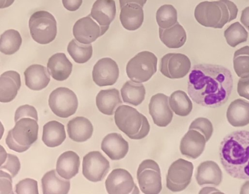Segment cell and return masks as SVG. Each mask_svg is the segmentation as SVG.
<instances>
[{"instance_id":"obj_47","label":"cell","mask_w":249,"mask_h":194,"mask_svg":"<svg viewBox=\"0 0 249 194\" xmlns=\"http://www.w3.org/2000/svg\"><path fill=\"white\" fill-rule=\"evenodd\" d=\"M240 21L249 31V6L242 11Z\"/></svg>"},{"instance_id":"obj_19","label":"cell","mask_w":249,"mask_h":194,"mask_svg":"<svg viewBox=\"0 0 249 194\" xmlns=\"http://www.w3.org/2000/svg\"><path fill=\"white\" fill-rule=\"evenodd\" d=\"M196 180L199 186H219L223 180V173L219 165L212 161H204L197 167Z\"/></svg>"},{"instance_id":"obj_14","label":"cell","mask_w":249,"mask_h":194,"mask_svg":"<svg viewBox=\"0 0 249 194\" xmlns=\"http://www.w3.org/2000/svg\"><path fill=\"white\" fill-rule=\"evenodd\" d=\"M119 77L118 64L110 58H104L95 64L92 77L94 82L100 87L112 86Z\"/></svg>"},{"instance_id":"obj_33","label":"cell","mask_w":249,"mask_h":194,"mask_svg":"<svg viewBox=\"0 0 249 194\" xmlns=\"http://www.w3.org/2000/svg\"><path fill=\"white\" fill-rule=\"evenodd\" d=\"M169 103L173 112L179 116H187L193 110L192 101L183 91L174 92L169 97Z\"/></svg>"},{"instance_id":"obj_32","label":"cell","mask_w":249,"mask_h":194,"mask_svg":"<svg viewBox=\"0 0 249 194\" xmlns=\"http://www.w3.org/2000/svg\"><path fill=\"white\" fill-rule=\"evenodd\" d=\"M145 88L142 83L127 81L121 89L122 99L124 103L138 106L144 100Z\"/></svg>"},{"instance_id":"obj_4","label":"cell","mask_w":249,"mask_h":194,"mask_svg":"<svg viewBox=\"0 0 249 194\" xmlns=\"http://www.w3.org/2000/svg\"><path fill=\"white\" fill-rule=\"evenodd\" d=\"M114 119L119 130L132 139L139 140L144 138L151 129L145 116L129 105L118 107L115 112Z\"/></svg>"},{"instance_id":"obj_52","label":"cell","mask_w":249,"mask_h":194,"mask_svg":"<svg viewBox=\"0 0 249 194\" xmlns=\"http://www.w3.org/2000/svg\"><path fill=\"white\" fill-rule=\"evenodd\" d=\"M8 155L5 149L1 145V165L6 161L7 157H8Z\"/></svg>"},{"instance_id":"obj_36","label":"cell","mask_w":249,"mask_h":194,"mask_svg":"<svg viewBox=\"0 0 249 194\" xmlns=\"http://www.w3.org/2000/svg\"><path fill=\"white\" fill-rule=\"evenodd\" d=\"M224 35L228 45L231 47L246 42L249 36L247 30L239 22H234L228 27Z\"/></svg>"},{"instance_id":"obj_40","label":"cell","mask_w":249,"mask_h":194,"mask_svg":"<svg viewBox=\"0 0 249 194\" xmlns=\"http://www.w3.org/2000/svg\"><path fill=\"white\" fill-rule=\"evenodd\" d=\"M17 194H38V186L36 180L26 178L20 180L16 186Z\"/></svg>"},{"instance_id":"obj_18","label":"cell","mask_w":249,"mask_h":194,"mask_svg":"<svg viewBox=\"0 0 249 194\" xmlns=\"http://www.w3.org/2000/svg\"><path fill=\"white\" fill-rule=\"evenodd\" d=\"M101 149L111 159L118 161L127 155L129 144L121 134L112 133L102 140Z\"/></svg>"},{"instance_id":"obj_10","label":"cell","mask_w":249,"mask_h":194,"mask_svg":"<svg viewBox=\"0 0 249 194\" xmlns=\"http://www.w3.org/2000/svg\"><path fill=\"white\" fill-rule=\"evenodd\" d=\"M191 67V60L185 54L168 53L160 61V70L163 76L169 79H178L189 74Z\"/></svg>"},{"instance_id":"obj_44","label":"cell","mask_w":249,"mask_h":194,"mask_svg":"<svg viewBox=\"0 0 249 194\" xmlns=\"http://www.w3.org/2000/svg\"><path fill=\"white\" fill-rule=\"evenodd\" d=\"M6 144L10 149L18 153L25 152L30 148V146H22L16 142L13 137L12 130L9 132L8 135L7 136Z\"/></svg>"},{"instance_id":"obj_46","label":"cell","mask_w":249,"mask_h":194,"mask_svg":"<svg viewBox=\"0 0 249 194\" xmlns=\"http://www.w3.org/2000/svg\"><path fill=\"white\" fill-rule=\"evenodd\" d=\"M64 8L71 12L77 11L83 4V0H62Z\"/></svg>"},{"instance_id":"obj_13","label":"cell","mask_w":249,"mask_h":194,"mask_svg":"<svg viewBox=\"0 0 249 194\" xmlns=\"http://www.w3.org/2000/svg\"><path fill=\"white\" fill-rule=\"evenodd\" d=\"M105 186L109 194L140 193L131 174L124 169L112 170L106 180Z\"/></svg>"},{"instance_id":"obj_27","label":"cell","mask_w":249,"mask_h":194,"mask_svg":"<svg viewBox=\"0 0 249 194\" xmlns=\"http://www.w3.org/2000/svg\"><path fill=\"white\" fill-rule=\"evenodd\" d=\"M93 126L88 118L77 117L68 122L67 132L69 137L77 142L87 141L91 137Z\"/></svg>"},{"instance_id":"obj_11","label":"cell","mask_w":249,"mask_h":194,"mask_svg":"<svg viewBox=\"0 0 249 194\" xmlns=\"http://www.w3.org/2000/svg\"><path fill=\"white\" fill-rule=\"evenodd\" d=\"M110 170V162L98 151L90 152L83 158V174L92 182L102 181Z\"/></svg>"},{"instance_id":"obj_49","label":"cell","mask_w":249,"mask_h":194,"mask_svg":"<svg viewBox=\"0 0 249 194\" xmlns=\"http://www.w3.org/2000/svg\"><path fill=\"white\" fill-rule=\"evenodd\" d=\"M215 193H221L222 192H220V191L219 190H217L212 187H204V188L201 190L199 192V194H212Z\"/></svg>"},{"instance_id":"obj_51","label":"cell","mask_w":249,"mask_h":194,"mask_svg":"<svg viewBox=\"0 0 249 194\" xmlns=\"http://www.w3.org/2000/svg\"><path fill=\"white\" fill-rule=\"evenodd\" d=\"M241 194H249V180L244 183L243 186L241 187Z\"/></svg>"},{"instance_id":"obj_2","label":"cell","mask_w":249,"mask_h":194,"mask_svg":"<svg viewBox=\"0 0 249 194\" xmlns=\"http://www.w3.org/2000/svg\"><path fill=\"white\" fill-rule=\"evenodd\" d=\"M221 164L233 178L249 179V132L231 133L221 142L219 151Z\"/></svg>"},{"instance_id":"obj_29","label":"cell","mask_w":249,"mask_h":194,"mask_svg":"<svg viewBox=\"0 0 249 194\" xmlns=\"http://www.w3.org/2000/svg\"><path fill=\"white\" fill-rule=\"evenodd\" d=\"M122 104L120 93L116 88L101 90L96 97L98 110L106 115H113L116 109Z\"/></svg>"},{"instance_id":"obj_43","label":"cell","mask_w":249,"mask_h":194,"mask_svg":"<svg viewBox=\"0 0 249 194\" xmlns=\"http://www.w3.org/2000/svg\"><path fill=\"white\" fill-rule=\"evenodd\" d=\"M0 180V194H14L12 186V176L1 170Z\"/></svg>"},{"instance_id":"obj_24","label":"cell","mask_w":249,"mask_h":194,"mask_svg":"<svg viewBox=\"0 0 249 194\" xmlns=\"http://www.w3.org/2000/svg\"><path fill=\"white\" fill-rule=\"evenodd\" d=\"M0 79V101L1 103H9L15 99L21 86L20 75L15 71H6L1 75Z\"/></svg>"},{"instance_id":"obj_5","label":"cell","mask_w":249,"mask_h":194,"mask_svg":"<svg viewBox=\"0 0 249 194\" xmlns=\"http://www.w3.org/2000/svg\"><path fill=\"white\" fill-rule=\"evenodd\" d=\"M29 26L33 39L40 45H47L56 39L57 22L49 12L40 11L33 13L30 17Z\"/></svg>"},{"instance_id":"obj_34","label":"cell","mask_w":249,"mask_h":194,"mask_svg":"<svg viewBox=\"0 0 249 194\" xmlns=\"http://www.w3.org/2000/svg\"><path fill=\"white\" fill-rule=\"evenodd\" d=\"M22 43V39L18 31L13 29L6 30L1 36V52L7 56H12L18 52Z\"/></svg>"},{"instance_id":"obj_45","label":"cell","mask_w":249,"mask_h":194,"mask_svg":"<svg viewBox=\"0 0 249 194\" xmlns=\"http://www.w3.org/2000/svg\"><path fill=\"white\" fill-rule=\"evenodd\" d=\"M237 93L241 97L249 100V76L241 78L237 84Z\"/></svg>"},{"instance_id":"obj_48","label":"cell","mask_w":249,"mask_h":194,"mask_svg":"<svg viewBox=\"0 0 249 194\" xmlns=\"http://www.w3.org/2000/svg\"><path fill=\"white\" fill-rule=\"evenodd\" d=\"M146 1L147 0H119V4H120V7L122 8V6L129 4V3H135V4L141 5L142 7H144Z\"/></svg>"},{"instance_id":"obj_31","label":"cell","mask_w":249,"mask_h":194,"mask_svg":"<svg viewBox=\"0 0 249 194\" xmlns=\"http://www.w3.org/2000/svg\"><path fill=\"white\" fill-rule=\"evenodd\" d=\"M66 139L64 125L59 121H51L43 126L42 141L48 147H57Z\"/></svg>"},{"instance_id":"obj_35","label":"cell","mask_w":249,"mask_h":194,"mask_svg":"<svg viewBox=\"0 0 249 194\" xmlns=\"http://www.w3.org/2000/svg\"><path fill=\"white\" fill-rule=\"evenodd\" d=\"M67 51L74 62L79 64L87 63L93 56L91 44L81 43L76 39H73L68 44Z\"/></svg>"},{"instance_id":"obj_38","label":"cell","mask_w":249,"mask_h":194,"mask_svg":"<svg viewBox=\"0 0 249 194\" xmlns=\"http://www.w3.org/2000/svg\"><path fill=\"white\" fill-rule=\"evenodd\" d=\"M233 67L240 78L249 76V46H245L234 52Z\"/></svg>"},{"instance_id":"obj_30","label":"cell","mask_w":249,"mask_h":194,"mask_svg":"<svg viewBox=\"0 0 249 194\" xmlns=\"http://www.w3.org/2000/svg\"><path fill=\"white\" fill-rule=\"evenodd\" d=\"M159 36L161 42L170 49H179L185 45L187 34L185 29L178 22L169 28H159Z\"/></svg>"},{"instance_id":"obj_50","label":"cell","mask_w":249,"mask_h":194,"mask_svg":"<svg viewBox=\"0 0 249 194\" xmlns=\"http://www.w3.org/2000/svg\"><path fill=\"white\" fill-rule=\"evenodd\" d=\"M15 0H1V6L0 8L1 9H5L11 6Z\"/></svg>"},{"instance_id":"obj_22","label":"cell","mask_w":249,"mask_h":194,"mask_svg":"<svg viewBox=\"0 0 249 194\" xmlns=\"http://www.w3.org/2000/svg\"><path fill=\"white\" fill-rule=\"evenodd\" d=\"M49 71L40 64H33L24 72L26 86L33 91H40L46 88L50 82Z\"/></svg>"},{"instance_id":"obj_7","label":"cell","mask_w":249,"mask_h":194,"mask_svg":"<svg viewBox=\"0 0 249 194\" xmlns=\"http://www.w3.org/2000/svg\"><path fill=\"white\" fill-rule=\"evenodd\" d=\"M137 179L140 188L145 194H158L161 192V170L154 160L145 159L139 166Z\"/></svg>"},{"instance_id":"obj_23","label":"cell","mask_w":249,"mask_h":194,"mask_svg":"<svg viewBox=\"0 0 249 194\" xmlns=\"http://www.w3.org/2000/svg\"><path fill=\"white\" fill-rule=\"evenodd\" d=\"M50 76L57 81L66 80L72 72L73 64L64 53H56L50 58L47 64Z\"/></svg>"},{"instance_id":"obj_6","label":"cell","mask_w":249,"mask_h":194,"mask_svg":"<svg viewBox=\"0 0 249 194\" xmlns=\"http://www.w3.org/2000/svg\"><path fill=\"white\" fill-rule=\"evenodd\" d=\"M158 62V59L155 54L144 51L129 60L126 66V73L129 79L135 82H146L157 72Z\"/></svg>"},{"instance_id":"obj_28","label":"cell","mask_w":249,"mask_h":194,"mask_svg":"<svg viewBox=\"0 0 249 194\" xmlns=\"http://www.w3.org/2000/svg\"><path fill=\"white\" fill-rule=\"evenodd\" d=\"M56 170H52L44 175L42 179L43 194H67L71 188L69 180L58 175Z\"/></svg>"},{"instance_id":"obj_12","label":"cell","mask_w":249,"mask_h":194,"mask_svg":"<svg viewBox=\"0 0 249 194\" xmlns=\"http://www.w3.org/2000/svg\"><path fill=\"white\" fill-rule=\"evenodd\" d=\"M109 28L99 25L89 15L74 23L73 34L77 41L89 45L104 35Z\"/></svg>"},{"instance_id":"obj_26","label":"cell","mask_w":249,"mask_h":194,"mask_svg":"<svg viewBox=\"0 0 249 194\" xmlns=\"http://www.w3.org/2000/svg\"><path fill=\"white\" fill-rule=\"evenodd\" d=\"M80 166V156L73 151H67L61 154L56 163V171L61 177L70 180L76 176Z\"/></svg>"},{"instance_id":"obj_3","label":"cell","mask_w":249,"mask_h":194,"mask_svg":"<svg viewBox=\"0 0 249 194\" xmlns=\"http://www.w3.org/2000/svg\"><path fill=\"white\" fill-rule=\"evenodd\" d=\"M237 6L230 0L203 1L196 6L194 16L200 25L206 28L222 29L237 18Z\"/></svg>"},{"instance_id":"obj_9","label":"cell","mask_w":249,"mask_h":194,"mask_svg":"<svg viewBox=\"0 0 249 194\" xmlns=\"http://www.w3.org/2000/svg\"><path fill=\"white\" fill-rule=\"evenodd\" d=\"M194 166L192 162L180 158L169 167L166 176V187L173 193L182 192L192 181Z\"/></svg>"},{"instance_id":"obj_42","label":"cell","mask_w":249,"mask_h":194,"mask_svg":"<svg viewBox=\"0 0 249 194\" xmlns=\"http://www.w3.org/2000/svg\"><path fill=\"white\" fill-rule=\"evenodd\" d=\"M24 117H29L38 120V115L35 108L30 105H23L17 109L15 116V121L17 122L20 119Z\"/></svg>"},{"instance_id":"obj_20","label":"cell","mask_w":249,"mask_h":194,"mask_svg":"<svg viewBox=\"0 0 249 194\" xmlns=\"http://www.w3.org/2000/svg\"><path fill=\"white\" fill-rule=\"evenodd\" d=\"M142 8L141 5L135 3H129L121 8L119 18L125 29L135 31L141 28L144 19Z\"/></svg>"},{"instance_id":"obj_41","label":"cell","mask_w":249,"mask_h":194,"mask_svg":"<svg viewBox=\"0 0 249 194\" xmlns=\"http://www.w3.org/2000/svg\"><path fill=\"white\" fill-rule=\"evenodd\" d=\"M0 169L8 172L13 178H15L20 169L19 158L15 155L8 154L6 161L1 165Z\"/></svg>"},{"instance_id":"obj_1","label":"cell","mask_w":249,"mask_h":194,"mask_svg":"<svg viewBox=\"0 0 249 194\" xmlns=\"http://www.w3.org/2000/svg\"><path fill=\"white\" fill-rule=\"evenodd\" d=\"M233 88L232 74L222 66L197 64L189 75L187 91L191 98L201 106L221 107L229 99Z\"/></svg>"},{"instance_id":"obj_16","label":"cell","mask_w":249,"mask_h":194,"mask_svg":"<svg viewBox=\"0 0 249 194\" xmlns=\"http://www.w3.org/2000/svg\"><path fill=\"white\" fill-rule=\"evenodd\" d=\"M11 130L14 139L19 144L31 146L38 137L39 125L35 119L24 117L16 122Z\"/></svg>"},{"instance_id":"obj_21","label":"cell","mask_w":249,"mask_h":194,"mask_svg":"<svg viewBox=\"0 0 249 194\" xmlns=\"http://www.w3.org/2000/svg\"><path fill=\"white\" fill-rule=\"evenodd\" d=\"M116 14L117 8L114 0H97L90 15L101 26L110 27Z\"/></svg>"},{"instance_id":"obj_39","label":"cell","mask_w":249,"mask_h":194,"mask_svg":"<svg viewBox=\"0 0 249 194\" xmlns=\"http://www.w3.org/2000/svg\"><path fill=\"white\" fill-rule=\"evenodd\" d=\"M189 129L199 131L205 137L206 141L210 140L213 132L212 122L207 118L199 117L194 120L190 124Z\"/></svg>"},{"instance_id":"obj_15","label":"cell","mask_w":249,"mask_h":194,"mask_svg":"<svg viewBox=\"0 0 249 194\" xmlns=\"http://www.w3.org/2000/svg\"><path fill=\"white\" fill-rule=\"evenodd\" d=\"M149 113L155 124L159 127H166L171 123L173 112L170 107L169 97L163 94L153 95L149 104Z\"/></svg>"},{"instance_id":"obj_8","label":"cell","mask_w":249,"mask_h":194,"mask_svg":"<svg viewBox=\"0 0 249 194\" xmlns=\"http://www.w3.org/2000/svg\"><path fill=\"white\" fill-rule=\"evenodd\" d=\"M49 105L57 116L66 118L76 113L78 101L73 91L66 87H59L51 93Z\"/></svg>"},{"instance_id":"obj_37","label":"cell","mask_w":249,"mask_h":194,"mask_svg":"<svg viewBox=\"0 0 249 194\" xmlns=\"http://www.w3.org/2000/svg\"><path fill=\"white\" fill-rule=\"evenodd\" d=\"M156 21L160 28L167 29L178 22V14L176 9L172 5L161 6L156 13Z\"/></svg>"},{"instance_id":"obj_25","label":"cell","mask_w":249,"mask_h":194,"mask_svg":"<svg viewBox=\"0 0 249 194\" xmlns=\"http://www.w3.org/2000/svg\"><path fill=\"white\" fill-rule=\"evenodd\" d=\"M227 118L234 127H244L249 124V102L241 98L231 102L228 108Z\"/></svg>"},{"instance_id":"obj_17","label":"cell","mask_w":249,"mask_h":194,"mask_svg":"<svg viewBox=\"0 0 249 194\" xmlns=\"http://www.w3.org/2000/svg\"><path fill=\"white\" fill-rule=\"evenodd\" d=\"M205 137L199 131L189 129L180 144V152L186 157L192 159L199 158L205 149Z\"/></svg>"}]
</instances>
